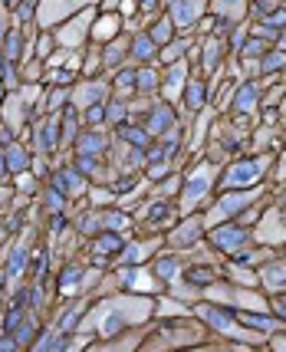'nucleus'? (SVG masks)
I'll list each match as a JSON object with an SVG mask.
<instances>
[{
  "mask_svg": "<svg viewBox=\"0 0 286 352\" xmlns=\"http://www.w3.org/2000/svg\"><path fill=\"white\" fill-rule=\"evenodd\" d=\"M155 316V296H142V293H109L99 296V303L86 309V316L79 320L76 333L92 339H112L132 329V326H145Z\"/></svg>",
  "mask_w": 286,
  "mask_h": 352,
  "instance_id": "obj_1",
  "label": "nucleus"
},
{
  "mask_svg": "<svg viewBox=\"0 0 286 352\" xmlns=\"http://www.w3.org/2000/svg\"><path fill=\"white\" fill-rule=\"evenodd\" d=\"M204 339H208V326L201 320H188V316L158 320V329L145 333V339H142V346L135 352H178L201 346Z\"/></svg>",
  "mask_w": 286,
  "mask_h": 352,
  "instance_id": "obj_2",
  "label": "nucleus"
},
{
  "mask_svg": "<svg viewBox=\"0 0 286 352\" xmlns=\"http://www.w3.org/2000/svg\"><path fill=\"white\" fill-rule=\"evenodd\" d=\"M221 171L224 165L221 162H211V158H204V162H197L195 168L188 171L184 178H181V191H178V201H175V208H178V217H188V214H197L208 198H211V191L217 188V178H221Z\"/></svg>",
  "mask_w": 286,
  "mask_h": 352,
  "instance_id": "obj_3",
  "label": "nucleus"
},
{
  "mask_svg": "<svg viewBox=\"0 0 286 352\" xmlns=\"http://www.w3.org/2000/svg\"><path fill=\"white\" fill-rule=\"evenodd\" d=\"M191 316H197L204 326H211L217 336H227V339H234V342H247V346H260V342H267L263 333H254V329L241 326L237 316H234L230 309L214 307V303H208V300H204V303H197V307L191 309Z\"/></svg>",
  "mask_w": 286,
  "mask_h": 352,
  "instance_id": "obj_4",
  "label": "nucleus"
},
{
  "mask_svg": "<svg viewBox=\"0 0 286 352\" xmlns=\"http://www.w3.org/2000/svg\"><path fill=\"white\" fill-rule=\"evenodd\" d=\"M273 168V155H254V158H237V162H227L221 178H217V188L221 191H247V188H256L260 178H267V171Z\"/></svg>",
  "mask_w": 286,
  "mask_h": 352,
  "instance_id": "obj_5",
  "label": "nucleus"
},
{
  "mask_svg": "<svg viewBox=\"0 0 286 352\" xmlns=\"http://www.w3.org/2000/svg\"><path fill=\"white\" fill-rule=\"evenodd\" d=\"M267 198V188L263 184H256V188H247V191H224L217 201H211L201 217H204V230L217 228V224H227L230 217L243 214L250 204H260V201Z\"/></svg>",
  "mask_w": 286,
  "mask_h": 352,
  "instance_id": "obj_6",
  "label": "nucleus"
},
{
  "mask_svg": "<svg viewBox=\"0 0 286 352\" xmlns=\"http://www.w3.org/2000/svg\"><path fill=\"white\" fill-rule=\"evenodd\" d=\"M201 300L227 303L230 309H247V313H270V300L254 293V287H237V283H224V280H214L211 287H204Z\"/></svg>",
  "mask_w": 286,
  "mask_h": 352,
  "instance_id": "obj_7",
  "label": "nucleus"
},
{
  "mask_svg": "<svg viewBox=\"0 0 286 352\" xmlns=\"http://www.w3.org/2000/svg\"><path fill=\"white\" fill-rule=\"evenodd\" d=\"M96 3H102V0H40L33 10V23H36V30H56L69 16H76L86 7H96Z\"/></svg>",
  "mask_w": 286,
  "mask_h": 352,
  "instance_id": "obj_8",
  "label": "nucleus"
},
{
  "mask_svg": "<svg viewBox=\"0 0 286 352\" xmlns=\"http://www.w3.org/2000/svg\"><path fill=\"white\" fill-rule=\"evenodd\" d=\"M250 237H254L260 247H270V250L286 244V201H276V204H270V208L260 214V221H256V228Z\"/></svg>",
  "mask_w": 286,
  "mask_h": 352,
  "instance_id": "obj_9",
  "label": "nucleus"
},
{
  "mask_svg": "<svg viewBox=\"0 0 286 352\" xmlns=\"http://www.w3.org/2000/svg\"><path fill=\"white\" fill-rule=\"evenodd\" d=\"M99 14V7H86V10H79L76 16H69L66 23H60L53 33V40L60 50H82V46L89 43V30H92V20Z\"/></svg>",
  "mask_w": 286,
  "mask_h": 352,
  "instance_id": "obj_10",
  "label": "nucleus"
},
{
  "mask_svg": "<svg viewBox=\"0 0 286 352\" xmlns=\"http://www.w3.org/2000/svg\"><path fill=\"white\" fill-rule=\"evenodd\" d=\"M109 96H112V82L109 79H79L73 89H69V106L76 112H86L92 106H102L109 102Z\"/></svg>",
  "mask_w": 286,
  "mask_h": 352,
  "instance_id": "obj_11",
  "label": "nucleus"
},
{
  "mask_svg": "<svg viewBox=\"0 0 286 352\" xmlns=\"http://www.w3.org/2000/svg\"><path fill=\"white\" fill-rule=\"evenodd\" d=\"M116 280H119V287H125L129 293H142V296H158V293H162L158 276L151 274V267H145V263H138V267H119V270H116Z\"/></svg>",
  "mask_w": 286,
  "mask_h": 352,
  "instance_id": "obj_12",
  "label": "nucleus"
},
{
  "mask_svg": "<svg viewBox=\"0 0 286 352\" xmlns=\"http://www.w3.org/2000/svg\"><path fill=\"white\" fill-rule=\"evenodd\" d=\"M188 76H191V63L188 60L168 63V73H162V86H158V92H162V99L168 106H178L181 102V92H184Z\"/></svg>",
  "mask_w": 286,
  "mask_h": 352,
  "instance_id": "obj_13",
  "label": "nucleus"
},
{
  "mask_svg": "<svg viewBox=\"0 0 286 352\" xmlns=\"http://www.w3.org/2000/svg\"><path fill=\"white\" fill-rule=\"evenodd\" d=\"M208 234H211V244L217 247V250H224V254H237V250H243V247L254 241V237H250V230L243 228V224H230V221L211 228Z\"/></svg>",
  "mask_w": 286,
  "mask_h": 352,
  "instance_id": "obj_14",
  "label": "nucleus"
},
{
  "mask_svg": "<svg viewBox=\"0 0 286 352\" xmlns=\"http://www.w3.org/2000/svg\"><path fill=\"white\" fill-rule=\"evenodd\" d=\"M201 237H204V217H201V211H197V214L181 217L178 224L171 228V234L165 237V244H171V247H195Z\"/></svg>",
  "mask_w": 286,
  "mask_h": 352,
  "instance_id": "obj_15",
  "label": "nucleus"
},
{
  "mask_svg": "<svg viewBox=\"0 0 286 352\" xmlns=\"http://www.w3.org/2000/svg\"><path fill=\"white\" fill-rule=\"evenodd\" d=\"M125 33V20H122L116 10H99L96 20H92V30H89V43L96 46H106L109 40H116Z\"/></svg>",
  "mask_w": 286,
  "mask_h": 352,
  "instance_id": "obj_16",
  "label": "nucleus"
},
{
  "mask_svg": "<svg viewBox=\"0 0 286 352\" xmlns=\"http://www.w3.org/2000/svg\"><path fill=\"white\" fill-rule=\"evenodd\" d=\"M256 283H260L267 293H273V296L286 293V261L283 257H273V261L260 263V270H256Z\"/></svg>",
  "mask_w": 286,
  "mask_h": 352,
  "instance_id": "obj_17",
  "label": "nucleus"
},
{
  "mask_svg": "<svg viewBox=\"0 0 286 352\" xmlns=\"http://www.w3.org/2000/svg\"><path fill=\"white\" fill-rule=\"evenodd\" d=\"M142 339H145L142 329H135V333H119V336H112V339H89L82 352H135L138 346H142Z\"/></svg>",
  "mask_w": 286,
  "mask_h": 352,
  "instance_id": "obj_18",
  "label": "nucleus"
},
{
  "mask_svg": "<svg viewBox=\"0 0 286 352\" xmlns=\"http://www.w3.org/2000/svg\"><path fill=\"white\" fill-rule=\"evenodd\" d=\"M162 244H165V237H148V241H132V244H125L119 254V267H138V263H145L151 254H158Z\"/></svg>",
  "mask_w": 286,
  "mask_h": 352,
  "instance_id": "obj_19",
  "label": "nucleus"
},
{
  "mask_svg": "<svg viewBox=\"0 0 286 352\" xmlns=\"http://www.w3.org/2000/svg\"><path fill=\"white\" fill-rule=\"evenodd\" d=\"M171 125H178V122H175V106H168V102H155L142 129L148 132V138H162Z\"/></svg>",
  "mask_w": 286,
  "mask_h": 352,
  "instance_id": "obj_20",
  "label": "nucleus"
},
{
  "mask_svg": "<svg viewBox=\"0 0 286 352\" xmlns=\"http://www.w3.org/2000/svg\"><path fill=\"white\" fill-rule=\"evenodd\" d=\"M53 188L63 191L66 198H79V195H86V191H89V182H86V175H79L76 165H73V168H63V171L53 175Z\"/></svg>",
  "mask_w": 286,
  "mask_h": 352,
  "instance_id": "obj_21",
  "label": "nucleus"
},
{
  "mask_svg": "<svg viewBox=\"0 0 286 352\" xmlns=\"http://www.w3.org/2000/svg\"><path fill=\"white\" fill-rule=\"evenodd\" d=\"M109 145V135L106 129H86V132H79L73 142V152L76 155H92V158H99V155L106 152Z\"/></svg>",
  "mask_w": 286,
  "mask_h": 352,
  "instance_id": "obj_22",
  "label": "nucleus"
},
{
  "mask_svg": "<svg viewBox=\"0 0 286 352\" xmlns=\"http://www.w3.org/2000/svg\"><path fill=\"white\" fill-rule=\"evenodd\" d=\"M256 106H260V79L241 82V86L234 89V112H237V116H254Z\"/></svg>",
  "mask_w": 286,
  "mask_h": 352,
  "instance_id": "obj_23",
  "label": "nucleus"
},
{
  "mask_svg": "<svg viewBox=\"0 0 286 352\" xmlns=\"http://www.w3.org/2000/svg\"><path fill=\"white\" fill-rule=\"evenodd\" d=\"M158 60V46L151 40L145 30H135L132 33V43H129V63H142V66H148V63Z\"/></svg>",
  "mask_w": 286,
  "mask_h": 352,
  "instance_id": "obj_24",
  "label": "nucleus"
},
{
  "mask_svg": "<svg viewBox=\"0 0 286 352\" xmlns=\"http://www.w3.org/2000/svg\"><path fill=\"white\" fill-rule=\"evenodd\" d=\"M122 247H125V241H122V234H116V230H109V234H99L96 241H92V267H102V261H109L112 254H122Z\"/></svg>",
  "mask_w": 286,
  "mask_h": 352,
  "instance_id": "obj_25",
  "label": "nucleus"
},
{
  "mask_svg": "<svg viewBox=\"0 0 286 352\" xmlns=\"http://www.w3.org/2000/svg\"><path fill=\"white\" fill-rule=\"evenodd\" d=\"M181 99H184L188 116H197V112L204 109V99H208V82H204L201 76H188V82H184V92H181Z\"/></svg>",
  "mask_w": 286,
  "mask_h": 352,
  "instance_id": "obj_26",
  "label": "nucleus"
},
{
  "mask_svg": "<svg viewBox=\"0 0 286 352\" xmlns=\"http://www.w3.org/2000/svg\"><path fill=\"white\" fill-rule=\"evenodd\" d=\"M155 316L158 320H178V316H191V307L178 300V296H171V293H158L155 296Z\"/></svg>",
  "mask_w": 286,
  "mask_h": 352,
  "instance_id": "obj_27",
  "label": "nucleus"
},
{
  "mask_svg": "<svg viewBox=\"0 0 286 352\" xmlns=\"http://www.w3.org/2000/svg\"><path fill=\"white\" fill-rule=\"evenodd\" d=\"M195 43H197V33H184V36H178V40H171L168 46H162V50H158V63H162V66H168V63L181 60V53H188Z\"/></svg>",
  "mask_w": 286,
  "mask_h": 352,
  "instance_id": "obj_28",
  "label": "nucleus"
},
{
  "mask_svg": "<svg viewBox=\"0 0 286 352\" xmlns=\"http://www.w3.org/2000/svg\"><path fill=\"white\" fill-rule=\"evenodd\" d=\"M3 162H7V171H10V175H20V171H30L33 158L20 142H10V145L3 148Z\"/></svg>",
  "mask_w": 286,
  "mask_h": 352,
  "instance_id": "obj_29",
  "label": "nucleus"
},
{
  "mask_svg": "<svg viewBox=\"0 0 286 352\" xmlns=\"http://www.w3.org/2000/svg\"><path fill=\"white\" fill-rule=\"evenodd\" d=\"M197 46L204 50V73H217L221 69V36H201Z\"/></svg>",
  "mask_w": 286,
  "mask_h": 352,
  "instance_id": "obj_30",
  "label": "nucleus"
},
{
  "mask_svg": "<svg viewBox=\"0 0 286 352\" xmlns=\"http://www.w3.org/2000/svg\"><path fill=\"white\" fill-rule=\"evenodd\" d=\"M247 3L250 0H208V7H211L217 16H224V20H243V14H247Z\"/></svg>",
  "mask_w": 286,
  "mask_h": 352,
  "instance_id": "obj_31",
  "label": "nucleus"
},
{
  "mask_svg": "<svg viewBox=\"0 0 286 352\" xmlns=\"http://www.w3.org/2000/svg\"><path fill=\"white\" fill-rule=\"evenodd\" d=\"M158 86H162V73H155V66H138L135 69V89L142 92V96H155L158 92Z\"/></svg>",
  "mask_w": 286,
  "mask_h": 352,
  "instance_id": "obj_32",
  "label": "nucleus"
},
{
  "mask_svg": "<svg viewBox=\"0 0 286 352\" xmlns=\"http://www.w3.org/2000/svg\"><path fill=\"white\" fill-rule=\"evenodd\" d=\"M145 33H148L151 40H155V46L162 50V46H168L175 40V36H171V33H175V23H171V16H158V23H151Z\"/></svg>",
  "mask_w": 286,
  "mask_h": 352,
  "instance_id": "obj_33",
  "label": "nucleus"
},
{
  "mask_svg": "<svg viewBox=\"0 0 286 352\" xmlns=\"http://www.w3.org/2000/svg\"><path fill=\"white\" fill-rule=\"evenodd\" d=\"M16 73H20V86L23 82H43V73H46V66H43V60H23L20 66H16Z\"/></svg>",
  "mask_w": 286,
  "mask_h": 352,
  "instance_id": "obj_34",
  "label": "nucleus"
},
{
  "mask_svg": "<svg viewBox=\"0 0 286 352\" xmlns=\"http://www.w3.org/2000/svg\"><path fill=\"white\" fill-rule=\"evenodd\" d=\"M227 276L234 280V283H241V287H256V270H250V267H243V263H227L224 267Z\"/></svg>",
  "mask_w": 286,
  "mask_h": 352,
  "instance_id": "obj_35",
  "label": "nucleus"
},
{
  "mask_svg": "<svg viewBox=\"0 0 286 352\" xmlns=\"http://www.w3.org/2000/svg\"><path fill=\"white\" fill-rule=\"evenodd\" d=\"M53 43H56V40H53V33H50V30H40V36H36V43H33V56L46 63V56L53 53Z\"/></svg>",
  "mask_w": 286,
  "mask_h": 352,
  "instance_id": "obj_36",
  "label": "nucleus"
},
{
  "mask_svg": "<svg viewBox=\"0 0 286 352\" xmlns=\"http://www.w3.org/2000/svg\"><path fill=\"white\" fill-rule=\"evenodd\" d=\"M36 188H40V184H36V175H33V171H20V175H16V182H14L16 195H33Z\"/></svg>",
  "mask_w": 286,
  "mask_h": 352,
  "instance_id": "obj_37",
  "label": "nucleus"
},
{
  "mask_svg": "<svg viewBox=\"0 0 286 352\" xmlns=\"http://www.w3.org/2000/svg\"><path fill=\"white\" fill-rule=\"evenodd\" d=\"M14 198H16L14 184H0V217H3L7 211H10V208H14Z\"/></svg>",
  "mask_w": 286,
  "mask_h": 352,
  "instance_id": "obj_38",
  "label": "nucleus"
},
{
  "mask_svg": "<svg viewBox=\"0 0 286 352\" xmlns=\"http://www.w3.org/2000/svg\"><path fill=\"white\" fill-rule=\"evenodd\" d=\"M273 182L286 184V148L280 152V162H276V171H273Z\"/></svg>",
  "mask_w": 286,
  "mask_h": 352,
  "instance_id": "obj_39",
  "label": "nucleus"
},
{
  "mask_svg": "<svg viewBox=\"0 0 286 352\" xmlns=\"http://www.w3.org/2000/svg\"><path fill=\"white\" fill-rule=\"evenodd\" d=\"M10 33V10L7 7H0V43H3V36Z\"/></svg>",
  "mask_w": 286,
  "mask_h": 352,
  "instance_id": "obj_40",
  "label": "nucleus"
},
{
  "mask_svg": "<svg viewBox=\"0 0 286 352\" xmlns=\"http://www.w3.org/2000/svg\"><path fill=\"white\" fill-rule=\"evenodd\" d=\"M267 346H270L273 352H286V336H276V333H270V336H267Z\"/></svg>",
  "mask_w": 286,
  "mask_h": 352,
  "instance_id": "obj_41",
  "label": "nucleus"
},
{
  "mask_svg": "<svg viewBox=\"0 0 286 352\" xmlns=\"http://www.w3.org/2000/svg\"><path fill=\"white\" fill-rule=\"evenodd\" d=\"M178 352H230V349H227V346H204V342H201V346H191V349H178Z\"/></svg>",
  "mask_w": 286,
  "mask_h": 352,
  "instance_id": "obj_42",
  "label": "nucleus"
},
{
  "mask_svg": "<svg viewBox=\"0 0 286 352\" xmlns=\"http://www.w3.org/2000/svg\"><path fill=\"white\" fill-rule=\"evenodd\" d=\"M138 10H145V14H155L158 10V0H135Z\"/></svg>",
  "mask_w": 286,
  "mask_h": 352,
  "instance_id": "obj_43",
  "label": "nucleus"
},
{
  "mask_svg": "<svg viewBox=\"0 0 286 352\" xmlns=\"http://www.w3.org/2000/svg\"><path fill=\"white\" fill-rule=\"evenodd\" d=\"M7 237H10V224L0 217V241H7Z\"/></svg>",
  "mask_w": 286,
  "mask_h": 352,
  "instance_id": "obj_44",
  "label": "nucleus"
},
{
  "mask_svg": "<svg viewBox=\"0 0 286 352\" xmlns=\"http://www.w3.org/2000/svg\"><path fill=\"white\" fill-rule=\"evenodd\" d=\"M122 0H102V3H99V7H102V10H116V7H119Z\"/></svg>",
  "mask_w": 286,
  "mask_h": 352,
  "instance_id": "obj_45",
  "label": "nucleus"
},
{
  "mask_svg": "<svg viewBox=\"0 0 286 352\" xmlns=\"http://www.w3.org/2000/svg\"><path fill=\"white\" fill-rule=\"evenodd\" d=\"M230 352H256V349H254V346H247V342H237Z\"/></svg>",
  "mask_w": 286,
  "mask_h": 352,
  "instance_id": "obj_46",
  "label": "nucleus"
},
{
  "mask_svg": "<svg viewBox=\"0 0 286 352\" xmlns=\"http://www.w3.org/2000/svg\"><path fill=\"white\" fill-rule=\"evenodd\" d=\"M7 73H10V66H7V60H3V53H0V79L7 76Z\"/></svg>",
  "mask_w": 286,
  "mask_h": 352,
  "instance_id": "obj_47",
  "label": "nucleus"
},
{
  "mask_svg": "<svg viewBox=\"0 0 286 352\" xmlns=\"http://www.w3.org/2000/svg\"><path fill=\"white\" fill-rule=\"evenodd\" d=\"M276 109H280V119H286V96L280 99V106H276Z\"/></svg>",
  "mask_w": 286,
  "mask_h": 352,
  "instance_id": "obj_48",
  "label": "nucleus"
},
{
  "mask_svg": "<svg viewBox=\"0 0 286 352\" xmlns=\"http://www.w3.org/2000/svg\"><path fill=\"white\" fill-rule=\"evenodd\" d=\"M3 99H7V86L0 82V102H3Z\"/></svg>",
  "mask_w": 286,
  "mask_h": 352,
  "instance_id": "obj_49",
  "label": "nucleus"
}]
</instances>
